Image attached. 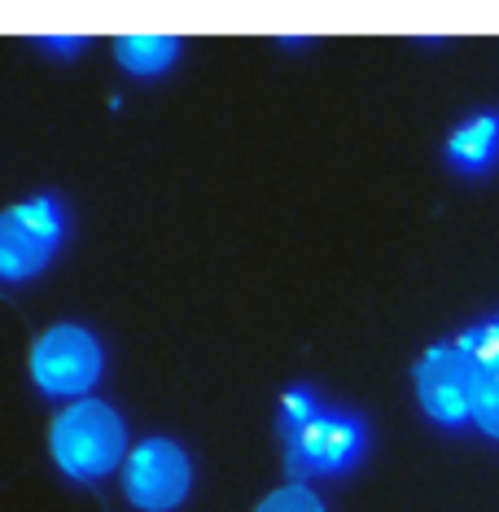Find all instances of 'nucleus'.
I'll return each mask as SVG.
<instances>
[{"instance_id": "obj_1", "label": "nucleus", "mask_w": 499, "mask_h": 512, "mask_svg": "<svg viewBox=\"0 0 499 512\" xmlns=\"http://www.w3.org/2000/svg\"><path fill=\"white\" fill-rule=\"evenodd\" d=\"M49 442H53L57 469L66 477H75V482H97V477H106L127 451L119 412L97 399H79L66 407L53 421Z\"/></svg>"}, {"instance_id": "obj_2", "label": "nucleus", "mask_w": 499, "mask_h": 512, "mask_svg": "<svg viewBox=\"0 0 499 512\" xmlns=\"http://www.w3.org/2000/svg\"><path fill=\"white\" fill-rule=\"evenodd\" d=\"M66 237V211L57 197H27L0 215V276L31 281L40 276Z\"/></svg>"}, {"instance_id": "obj_3", "label": "nucleus", "mask_w": 499, "mask_h": 512, "mask_svg": "<svg viewBox=\"0 0 499 512\" xmlns=\"http://www.w3.org/2000/svg\"><path fill=\"white\" fill-rule=\"evenodd\" d=\"M101 346L97 337L79 324H57L36 342L31 351V377L44 394L53 399H75V394H88L101 377Z\"/></svg>"}, {"instance_id": "obj_4", "label": "nucleus", "mask_w": 499, "mask_h": 512, "mask_svg": "<svg viewBox=\"0 0 499 512\" xmlns=\"http://www.w3.org/2000/svg\"><path fill=\"white\" fill-rule=\"evenodd\" d=\"M289 442V473L294 477H329L346 473L364 456L368 429L351 412H320L311 425L285 434Z\"/></svg>"}, {"instance_id": "obj_5", "label": "nucleus", "mask_w": 499, "mask_h": 512, "mask_svg": "<svg viewBox=\"0 0 499 512\" xmlns=\"http://www.w3.org/2000/svg\"><path fill=\"white\" fill-rule=\"evenodd\" d=\"M193 469L189 456L167 438H149L132 451L123 469V491L141 512H171L180 508V499L189 495Z\"/></svg>"}, {"instance_id": "obj_6", "label": "nucleus", "mask_w": 499, "mask_h": 512, "mask_svg": "<svg viewBox=\"0 0 499 512\" xmlns=\"http://www.w3.org/2000/svg\"><path fill=\"white\" fill-rule=\"evenodd\" d=\"M473 386H478V372L473 364L451 346H429L416 364V394L421 407L429 412V421L460 429L473 421Z\"/></svg>"}, {"instance_id": "obj_7", "label": "nucleus", "mask_w": 499, "mask_h": 512, "mask_svg": "<svg viewBox=\"0 0 499 512\" xmlns=\"http://www.w3.org/2000/svg\"><path fill=\"white\" fill-rule=\"evenodd\" d=\"M447 158L460 171H486L499 158V114H478L456 127L447 141Z\"/></svg>"}, {"instance_id": "obj_8", "label": "nucleus", "mask_w": 499, "mask_h": 512, "mask_svg": "<svg viewBox=\"0 0 499 512\" xmlns=\"http://www.w3.org/2000/svg\"><path fill=\"white\" fill-rule=\"evenodd\" d=\"M127 75H162L180 53V40L171 36H123L114 44Z\"/></svg>"}, {"instance_id": "obj_9", "label": "nucleus", "mask_w": 499, "mask_h": 512, "mask_svg": "<svg viewBox=\"0 0 499 512\" xmlns=\"http://www.w3.org/2000/svg\"><path fill=\"white\" fill-rule=\"evenodd\" d=\"M456 351L469 359L473 372H486V368H499V316L478 324V329L460 333L456 337Z\"/></svg>"}, {"instance_id": "obj_10", "label": "nucleus", "mask_w": 499, "mask_h": 512, "mask_svg": "<svg viewBox=\"0 0 499 512\" xmlns=\"http://www.w3.org/2000/svg\"><path fill=\"white\" fill-rule=\"evenodd\" d=\"M473 425L482 434L499 438V368L478 372V386H473Z\"/></svg>"}, {"instance_id": "obj_11", "label": "nucleus", "mask_w": 499, "mask_h": 512, "mask_svg": "<svg viewBox=\"0 0 499 512\" xmlns=\"http://www.w3.org/2000/svg\"><path fill=\"white\" fill-rule=\"evenodd\" d=\"M320 412H324V407H320V399L307 386L285 390V399H281V434H294V429L311 425Z\"/></svg>"}, {"instance_id": "obj_12", "label": "nucleus", "mask_w": 499, "mask_h": 512, "mask_svg": "<svg viewBox=\"0 0 499 512\" xmlns=\"http://www.w3.org/2000/svg\"><path fill=\"white\" fill-rule=\"evenodd\" d=\"M259 512H324V504H320V495L311 491V486L294 482V486H281V491H272L259 504Z\"/></svg>"}, {"instance_id": "obj_13", "label": "nucleus", "mask_w": 499, "mask_h": 512, "mask_svg": "<svg viewBox=\"0 0 499 512\" xmlns=\"http://www.w3.org/2000/svg\"><path fill=\"white\" fill-rule=\"evenodd\" d=\"M40 44H49V49H57V53H75V49H84V36H49Z\"/></svg>"}]
</instances>
